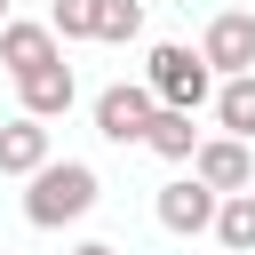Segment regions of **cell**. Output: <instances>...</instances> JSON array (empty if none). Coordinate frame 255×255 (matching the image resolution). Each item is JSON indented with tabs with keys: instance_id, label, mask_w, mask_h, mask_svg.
Here are the masks:
<instances>
[{
	"instance_id": "cell-5",
	"label": "cell",
	"mask_w": 255,
	"mask_h": 255,
	"mask_svg": "<svg viewBox=\"0 0 255 255\" xmlns=\"http://www.w3.org/2000/svg\"><path fill=\"white\" fill-rule=\"evenodd\" d=\"M159 223L175 231V239H199V231H215V207H223V191H207L199 175H175V183H159Z\"/></svg>"
},
{
	"instance_id": "cell-10",
	"label": "cell",
	"mask_w": 255,
	"mask_h": 255,
	"mask_svg": "<svg viewBox=\"0 0 255 255\" xmlns=\"http://www.w3.org/2000/svg\"><path fill=\"white\" fill-rule=\"evenodd\" d=\"M143 151H159V159H175V167H191V151H199V128H191V112H151V128H143Z\"/></svg>"
},
{
	"instance_id": "cell-7",
	"label": "cell",
	"mask_w": 255,
	"mask_h": 255,
	"mask_svg": "<svg viewBox=\"0 0 255 255\" xmlns=\"http://www.w3.org/2000/svg\"><path fill=\"white\" fill-rule=\"evenodd\" d=\"M56 56H64V40H56L48 24H32V16H8V24H0V64H8V80L40 72V64H56Z\"/></svg>"
},
{
	"instance_id": "cell-9",
	"label": "cell",
	"mask_w": 255,
	"mask_h": 255,
	"mask_svg": "<svg viewBox=\"0 0 255 255\" xmlns=\"http://www.w3.org/2000/svg\"><path fill=\"white\" fill-rule=\"evenodd\" d=\"M48 159H56V143H48V120L16 112V120L0 128V175H32V167H48Z\"/></svg>"
},
{
	"instance_id": "cell-15",
	"label": "cell",
	"mask_w": 255,
	"mask_h": 255,
	"mask_svg": "<svg viewBox=\"0 0 255 255\" xmlns=\"http://www.w3.org/2000/svg\"><path fill=\"white\" fill-rule=\"evenodd\" d=\"M72 255H120V247H112V239H80Z\"/></svg>"
},
{
	"instance_id": "cell-2",
	"label": "cell",
	"mask_w": 255,
	"mask_h": 255,
	"mask_svg": "<svg viewBox=\"0 0 255 255\" xmlns=\"http://www.w3.org/2000/svg\"><path fill=\"white\" fill-rule=\"evenodd\" d=\"M143 88H151L167 112H199V104L215 96V72H207V56H199V48H183V40H159V48L143 56Z\"/></svg>"
},
{
	"instance_id": "cell-1",
	"label": "cell",
	"mask_w": 255,
	"mask_h": 255,
	"mask_svg": "<svg viewBox=\"0 0 255 255\" xmlns=\"http://www.w3.org/2000/svg\"><path fill=\"white\" fill-rule=\"evenodd\" d=\"M96 199H104V183H96L88 159H48V167L24 175V223H32V231H64V223H80Z\"/></svg>"
},
{
	"instance_id": "cell-12",
	"label": "cell",
	"mask_w": 255,
	"mask_h": 255,
	"mask_svg": "<svg viewBox=\"0 0 255 255\" xmlns=\"http://www.w3.org/2000/svg\"><path fill=\"white\" fill-rule=\"evenodd\" d=\"M215 239H223L231 255H255V191H223V207H215Z\"/></svg>"
},
{
	"instance_id": "cell-13",
	"label": "cell",
	"mask_w": 255,
	"mask_h": 255,
	"mask_svg": "<svg viewBox=\"0 0 255 255\" xmlns=\"http://www.w3.org/2000/svg\"><path fill=\"white\" fill-rule=\"evenodd\" d=\"M96 8L104 0H48V32L56 40H96Z\"/></svg>"
},
{
	"instance_id": "cell-14",
	"label": "cell",
	"mask_w": 255,
	"mask_h": 255,
	"mask_svg": "<svg viewBox=\"0 0 255 255\" xmlns=\"http://www.w3.org/2000/svg\"><path fill=\"white\" fill-rule=\"evenodd\" d=\"M143 32V0H104L96 8V40H135Z\"/></svg>"
},
{
	"instance_id": "cell-3",
	"label": "cell",
	"mask_w": 255,
	"mask_h": 255,
	"mask_svg": "<svg viewBox=\"0 0 255 255\" xmlns=\"http://www.w3.org/2000/svg\"><path fill=\"white\" fill-rule=\"evenodd\" d=\"M151 112H159V96H151L143 80H112V88L96 96V135H104V143H143Z\"/></svg>"
},
{
	"instance_id": "cell-11",
	"label": "cell",
	"mask_w": 255,
	"mask_h": 255,
	"mask_svg": "<svg viewBox=\"0 0 255 255\" xmlns=\"http://www.w3.org/2000/svg\"><path fill=\"white\" fill-rule=\"evenodd\" d=\"M215 120H223V135L255 143V72H231V80H215Z\"/></svg>"
},
{
	"instance_id": "cell-4",
	"label": "cell",
	"mask_w": 255,
	"mask_h": 255,
	"mask_svg": "<svg viewBox=\"0 0 255 255\" xmlns=\"http://www.w3.org/2000/svg\"><path fill=\"white\" fill-rule=\"evenodd\" d=\"M191 175H199L207 191H255V143H239V135H199Z\"/></svg>"
},
{
	"instance_id": "cell-16",
	"label": "cell",
	"mask_w": 255,
	"mask_h": 255,
	"mask_svg": "<svg viewBox=\"0 0 255 255\" xmlns=\"http://www.w3.org/2000/svg\"><path fill=\"white\" fill-rule=\"evenodd\" d=\"M0 24H8V0H0Z\"/></svg>"
},
{
	"instance_id": "cell-6",
	"label": "cell",
	"mask_w": 255,
	"mask_h": 255,
	"mask_svg": "<svg viewBox=\"0 0 255 255\" xmlns=\"http://www.w3.org/2000/svg\"><path fill=\"white\" fill-rule=\"evenodd\" d=\"M199 56H207V72H215V80L255 72V16H247V8H223V16L199 32Z\"/></svg>"
},
{
	"instance_id": "cell-8",
	"label": "cell",
	"mask_w": 255,
	"mask_h": 255,
	"mask_svg": "<svg viewBox=\"0 0 255 255\" xmlns=\"http://www.w3.org/2000/svg\"><path fill=\"white\" fill-rule=\"evenodd\" d=\"M16 96H24V112H32V120H64V112H72V96H80V80H72V64L56 56V64H40V72H24V80H16Z\"/></svg>"
}]
</instances>
